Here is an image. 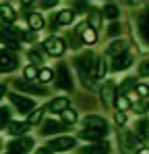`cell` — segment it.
Here are the masks:
<instances>
[{"label": "cell", "mask_w": 149, "mask_h": 154, "mask_svg": "<svg viewBox=\"0 0 149 154\" xmlns=\"http://www.w3.org/2000/svg\"><path fill=\"white\" fill-rule=\"evenodd\" d=\"M74 65H77V71H79V79H81V83H83L85 88H91V85H93V83H91L93 52H85V54H81V56L74 60Z\"/></svg>", "instance_id": "cell-1"}, {"label": "cell", "mask_w": 149, "mask_h": 154, "mask_svg": "<svg viewBox=\"0 0 149 154\" xmlns=\"http://www.w3.org/2000/svg\"><path fill=\"white\" fill-rule=\"evenodd\" d=\"M44 50L52 54V56H62L66 52V46H64V40L62 38H56V35H50L48 40L44 42Z\"/></svg>", "instance_id": "cell-2"}, {"label": "cell", "mask_w": 149, "mask_h": 154, "mask_svg": "<svg viewBox=\"0 0 149 154\" xmlns=\"http://www.w3.org/2000/svg\"><path fill=\"white\" fill-rule=\"evenodd\" d=\"M31 146H33V140H31V137H19V140H13V142H8V144H6L8 152H15V154L29 152V150H31Z\"/></svg>", "instance_id": "cell-3"}, {"label": "cell", "mask_w": 149, "mask_h": 154, "mask_svg": "<svg viewBox=\"0 0 149 154\" xmlns=\"http://www.w3.org/2000/svg\"><path fill=\"white\" fill-rule=\"evenodd\" d=\"M17 67H19V58L15 54H10V52H6V50L0 52V71L2 73H10Z\"/></svg>", "instance_id": "cell-4"}, {"label": "cell", "mask_w": 149, "mask_h": 154, "mask_svg": "<svg viewBox=\"0 0 149 154\" xmlns=\"http://www.w3.org/2000/svg\"><path fill=\"white\" fill-rule=\"evenodd\" d=\"M56 73H58V88H62V90H73V79H71V73H69V67L64 65V63H60L58 65V69H56Z\"/></svg>", "instance_id": "cell-5"}, {"label": "cell", "mask_w": 149, "mask_h": 154, "mask_svg": "<svg viewBox=\"0 0 149 154\" xmlns=\"http://www.w3.org/2000/svg\"><path fill=\"white\" fill-rule=\"evenodd\" d=\"M74 137H54L52 142H50L48 150H56V152H64V150H71L74 148Z\"/></svg>", "instance_id": "cell-6"}, {"label": "cell", "mask_w": 149, "mask_h": 154, "mask_svg": "<svg viewBox=\"0 0 149 154\" xmlns=\"http://www.w3.org/2000/svg\"><path fill=\"white\" fill-rule=\"evenodd\" d=\"M8 98H10V102L17 106L19 112H27V110H31L35 106V102L31 98H25V96H19V94H8Z\"/></svg>", "instance_id": "cell-7"}, {"label": "cell", "mask_w": 149, "mask_h": 154, "mask_svg": "<svg viewBox=\"0 0 149 154\" xmlns=\"http://www.w3.org/2000/svg\"><path fill=\"white\" fill-rule=\"evenodd\" d=\"M85 129H98V131H110L108 129V123H106V119H101V117H95V115H89V117H85Z\"/></svg>", "instance_id": "cell-8"}, {"label": "cell", "mask_w": 149, "mask_h": 154, "mask_svg": "<svg viewBox=\"0 0 149 154\" xmlns=\"http://www.w3.org/2000/svg\"><path fill=\"white\" fill-rule=\"evenodd\" d=\"M60 131H66V125H64V123H58V121H54V119L46 121V123L42 125V129H39L42 135H54V133H60Z\"/></svg>", "instance_id": "cell-9"}, {"label": "cell", "mask_w": 149, "mask_h": 154, "mask_svg": "<svg viewBox=\"0 0 149 154\" xmlns=\"http://www.w3.org/2000/svg\"><path fill=\"white\" fill-rule=\"evenodd\" d=\"M133 60H135V56H133L130 52H124V54H120V56L114 58L112 69H114V71H124V69H128V67L133 65Z\"/></svg>", "instance_id": "cell-10"}, {"label": "cell", "mask_w": 149, "mask_h": 154, "mask_svg": "<svg viewBox=\"0 0 149 154\" xmlns=\"http://www.w3.org/2000/svg\"><path fill=\"white\" fill-rule=\"evenodd\" d=\"M15 88L21 90V92H29V94H46V88L37 85V83H29V81H21L17 79L15 81Z\"/></svg>", "instance_id": "cell-11"}, {"label": "cell", "mask_w": 149, "mask_h": 154, "mask_svg": "<svg viewBox=\"0 0 149 154\" xmlns=\"http://www.w3.org/2000/svg\"><path fill=\"white\" fill-rule=\"evenodd\" d=\"M77 33H79V38H81V42H85V44H93L95 42V31L91 29L89 25H85V23H81V25L77 27Z\"/></svg>", "instance_id": "cell-12"}, {"label": "cell", "mask_w": 149, "mask_h": 154, "mask_svg": "<svg viewBox=\"0 0 149 154\" xmlns=\"http://www.w3.org/2000/svg\"><path fill=\"white\" fill-rule=\"evenodd\" d=\"M108 135V131H98V129H81L79 137L81 140H89V142H101Z\"/></svg>", "instance_id": "cell-13"}, {"label": "cell", "mask_w": 149, "mask_h": 154, "mask_svg": "<svg viewBox=\"0 0 149 154\" xmlns=\"http://www.w3.org/2000/svg\"><path fill=\"white\" fill-rule=\"evenodd\" d=\"M74 21V11L73 8H64L56 15V21H52V27L54 25H71Z\"/></svg>", "instance_id": "cell-14"}, {"label": "cell", "mask_w": 149, "mask_h": 154, "mask_svg": "<svg viewBox=\"0 0 149 154\" xmlns=\"http://www.w3.org/2000/svg\"><path fill=\"white\" fill-rule=\"evenodd\" d=\"M108 152H110V144L108 142H95L93 146L81 148V154H108Z\"/></svg>", "instance_id": "cell-15"}, {"label": "cell", "mask_w": 149, "mask_h": 154, "mask_svg": "<svg viewBox=\"0 0 149 154\" xmlns=\"http://www.w3.org/2000/svg\"><path fill=\"white\" fill-rule=\"evenodd\" d=\"M139 35L149 44V11H143L139 15Z\"/></svg>", "instance_id": "cell-16"}, {"label": "cell", "mask_w": 149, "mask_h": 154, "mask_svg": "<svg viewBox=\"0 0 149 154\" xmlns=\"http://www.w3.org/2000/svg\"><path fill=\"white\" fill-rule=\"evenodd\" d=\"M0 19H2V21H6V23H13V21L17 19L15 8H13L8 2H0Z\"/></svg>", "instance_id": "cell-17"}, {"label": "cell", "mask_w": 149, "mask_h": 154, "mask_svg": "<svg viewBox=\"0 0 149 154\" xmlns=\"http://www.w3.org/2000/svg\"><path fill=\"white\" fill-rule=\"evenodd\" d=\"M106 52H108V56H114V58H116V56H120V54L126 52V42H124V40H116V42H112V44L108 46Z\"/></svg>", "instance_id": "cell-18"}, {"label": "cell", "mask_w": 149, "mask_h": 154, "mask_svg": "<svg viewBox=\"0 0 149 154\" xmlns=\"http://www.w3.org/2000/svg\"><path fill=\"white\" fill-rule=\"evenodd\" d=\"M69 98H54L52 102L48 104V110L50 112H64L66 108H69Z\"/></svg>", "instance_id": "cell-19"}, {"label": "cell", "mask_w": 149, "mask_h": 154, "mask_svg": "<svg viewBox=\"0 0 149 154\" xmlns=\"http://www.w3.org/2000/svg\"><path fill=\"white\" fill-rule=\"evenodd\" d=\"M27 21H29L31 31H35V33L44 27V19H42V15H39V13H29V19H27Z\"/></svg>", "instance_id": "cell-20"}, {"label": "cell", "mask_w": 149, "mask_h": 154, "mask_svg": "<svg viewBox=\"0 0 149 154\" xmlns=\"http://www.w3.org/2000/svg\"><path fill=\"white\" fill-rule=\"evenodd\" d=\"M27 129H29V125L23 123V121H13V123L8 125V131H10L13 135H23Z\"/></svg>", "instance_id": "cell-21"}, {"label": "cell", "mask_w": 149, "mask_h": 154, "mask_svg": "<svg viewBox=\"0 0 149 154\" xmlns=\"http://www.w3.org/2000/svg\"><path fill=\"white\" fill-rule=\"evenodd\" d=\"M99 25H101V13L95 11V8H91L89 11V27L95 31V29H99Z\"/></svg>", "instance_id": "cell-22"}, {"label": "cell", "mask_w": 149, "mask_h": 154, "mask_svg": "<svg viewBox=\"0 0 149 154\" xmlns=\"http://www.w3.org/2000/svg\"><path fill=\"white\" fill-rule=\"evenodd\" d=\"M106 71H108V65H106L104 56H99V58H98V63H95V71H93V77H95V79H104Z\"/></svg>", "instance_id": "cell-23"}, {"label": "cell", "mask_w": 149, "mask_h": 154, "mask_svg": "<svg viewBox=\"0 0 149 154\" xmlns=\"http://www.w3.org/2000/svg\"><path fill=\"white\" fill-rule=\"evenodd\" d=\"M101 15L114 21V19L120 15V11H118V6H116V4H106V6H104V11H101Z\"/></svg>", "instance_id": "cell-24"}, {"label": "cell", "mask_w": 149, "mask_h": 154, "mask_svg": "<svg viewBox=\"0 0 149 154\" xmlns=\"http://www.w3.org/2000/svg\"><path fill=\"white\" fill-rule=\"evenodd\" d=\"M60 115H62V121H64L66 125H73V123H77V119H79V115H77L74 108H66V110L60 112Z\"/></svg>", "instance_id": "cell-25"}, {"label": "cell", "mask_w": 149, "mask_h": 154, "mask_svg": "<svg viewBox=\"0 0 149 154\" xmlns=\"http://www.w3.org/2000/svg\"><path fill=\"white\" fill-rule=\"evenodd\" d=\"M135 129H137V135H139V137L149 140V121H145V119H143V121H139Z\"/></svg>", "instance_id": "cell-26"}, {"label": "cell", "mask_w": 149, "mask_h": 154, "mask_svg": "<svg viewBox=\"0 0 149 154\" xmlns=\"http://www.w3.org/2000/svg\"><path fill=\"white\" fill-rule=\"evenodd\" d=\"M42 117H44V110H42V108H37L35 112H31V115H29V121H27V125H37V123L42 121Z\"/></svg>", "instance_id": "cell-27"}, {"label": "cell", "mask_w": 149, "mask_h": 154, "mask_svg": "<svg viewBox=\"0 0 149 154\" xmlns=\"http://www.w3.org/2000/svg\"><path fill=\"white\" fill-rule=\"evenodd\" d=\"M8 119H10V110L6 106H0V129H4V125L8 123Z\"/></svg>", "instance_id": "cell-28"}, {"label": "cell", "mask_w": 149, "mask_h": 154, "mask_svg": "<svg viewBox=\"0 0 149 154\" xmlns=\"http://www.w3.org/2000/svg\"><path fill=\"white\" fill-rule=\"evenodd\" d=\"M52 77H54L52 69H42V71L37 73V79H39L42 83H48V81H52Z\"/></svg>", "instance_id": "cell-29"}, {"label": "cell", "mask_w": 149, "mask_h": 154, "mask_svg": "<svg viewBox=\"0 0 149 154\" xmlns=\"http://www.w3.org/2000/svg\"><path fill=\"white\" fill-rule=\"evenodd\" d=\"M112 92H114V85H112V83H108V85H106V90L101 92V98H104L108 104L114 102V100H112Z\"/></svg>", "instance_id": "cell-30"}, {"label": "cell", "mask_w": 149, "mask_h": 154, "mask_svg": "<svg viewBox=\"0 0 149 154\" xmlns=\"http://www.w3.org/2000/svg\"><path fill=\"white\" fill-rule=\"evenodd\" d=\"M29 60L37 65V63H44V56H42V52L37 48H33V50H29Z\"/></svg>", "instance_id": "cell-31"}, {"label": "cell", "mask_w": 149, "mask_h": 154, "mask_svg": "<svg viewBox=\"0 0 149 154\" xmlns=\"http://www.w3.org/2000/svg\"><path fill=\"white\" fill-rule=\"evenodd\" d=\"M69 42H71V48H81V40H79L77 29H74L73 33H69Z\"/></svg>", "instance_id": "cell-32"}, {"label": "cell", "mask_w": 149, "mask_h": 154, "mask_svg": "<svg viewBox=\"0 0 149 154\" xmlns=\"http://www.w3.org/2000/svg\"><path fill=\"white\" fill-rule=\"evenodd\" d=\"M116 106H118V108H120V112H122V110H126V108L130 106V102H128V98H126V96H118V98H116Z\"/></svg>", "instance_id": "cell-33"}, {"label": "cell", "mask_w": 149, "mask_h": 154, "mask_svg": "<svg viewBox=\"0 0 149 154\" xmlns=\"http://www.w3.org/2000/svg\"><path fill=\"white\" fill-rule=\"evenodd\" d=\"M139 75H143V77L149 75V58H147V60H143V63L139 65Z\"/></svg>", "instance_id": "cell-34"}, {"label": "cell", "mask_w": 149, "mask_h": 154, "mask_svg": "<svg viewBox=\"0 0 149 154\" xmlns=\"http://www.w3.org/2000/svg\"><path fill=\"white\" fill-rule=\"evenodd\" d=\"M25 77H27V79H33V77H37V69H35L33 65H31V67H27V69H25Z\"/></svg>", "instance_id": "cell-35"}, {"label": "cell", "mask_w": 149, "mask_h": 154, "mask_svg": "<svg viewBox=\"0 0 149 154\" xmlns=\"http://www.w3.org/2000/svg\"><path fill=\"white\" fill-rule=\"evenodd\" d=\"M21 38L27 40V42H33V40H37V33L35 31H27V33H21Z\"/></svg>", "instance_id": "cell-36"}, {"label": "cell", "mask_w": 149, "mask_h": 154, "mask_svg": "<svg viewBox=\"0 0 149 154\" xmlns=\"http://www.w3.org/2000/svg\"><path fill=\"white\" fill-rule=\"evenodd\" d=\"M108 33H110V35H118V33H120V25H118V23H112V25L108 27Z\"/></svg>", "instance_id": "cell-37"}, {"label": "cell", "mask_w": 149, "mask_h": 154, "mask_svg": "<svg viewBox=\"0 0 149 154\" xmlns=\"http://www.w3.org/2000/svg\"><path fill=\"white\" fill-rule=\"evenodd\" d=\"M114 119H116V123H118V125H124V123H126V115H124V112H116V117H114Z\"/></svg>", "instance_id": "cell-38"}, {"label": "cell", "mask_w": 149, "mask_h": 154, "mask_svg": "<svg viewBox=\"0 0 149 154\" xmlns=\"http://www.w3.org/2000/svg\"><path fill=\"white\" fill-rule=\"evenodd\" d=\"M137 94H139V96H147L149 88H147V85H137Z\"/></svg>", "instance_id": "cell-39"}, {"label": "cell", "mask_w": 149, "mask_h": 154, "mask_svg": "<svg viewBox=\"0 0 149 154\" xmlns=\"http://www.w3.org/2000/svg\"><path fill=\"white\" fill-rule=\"evenodd\" d=\"M54 4H56V2H39V6H42V8H52Z\"/></svg>", "instance_id": "cell-40"}, {"label": "cell", "mask_w": 149, "mask_h": 154, "mask_svg": "<svg viewBox=\"0 0 149 154\" xmlns=\"http://www.w3.org/2000/svg\"><path fill=\"white\" fill-rule=\"evenodd\" d=\"M4 94H6V85H4V83H0V98H2Z\"/></svg>", "instance_id": "cell-41"}, {"label": "cell", "mask_w": 149, "mask_h": 154, "mask_svg": "<svg viewBox=\"0 0 149 154\" xmlns=\"http://www.w3.org/2000/svg\"><path fill=\"white\" fill-rule=\"evenodd\" d=\"M35 154H52V152H50L48 148H39V150H37V152H35Z\"/></svg>", "instance_id": "cell-42"}, {"label": "cell", "mask_w": 149, "mask_h": 154, "mask_svg": "<svg viewBox=\"0 0 149 154\" xmlns=\"http://www.w3.org/2000/svg\"><path fill=\"white\" fill-rule=\"evenodd\" d=\"M139 154H149V148H141V150H139Z\"/></svg>", "instance_id": "cell-43"}, {"label": "cell", "mask_w": 149, "mask_h": 154, "mask_svg": "<svg viewBox=\"0 0 149 154\" xmlns=\"http://www.w3.org/2000/svg\"><path fill=\"white\" fill-rule=\"evenodd\" d=\"M8 154H15V152H8Z\"/></svg>", "instance_id": "cell-44"}, {"label": "cell", "mask_w": 149, "mask_h": 154, "mask_svg": "<svg viewBox=\"0 0 149 154\" xmlns=\"http://www.w3.org/2000/svg\"><path fill=\"white\" fill-rule=\"evenodd\" d=\"M0 146H2V144H0Z\"/></svg>", "instance_id": "cell-45"}]
</instances>
